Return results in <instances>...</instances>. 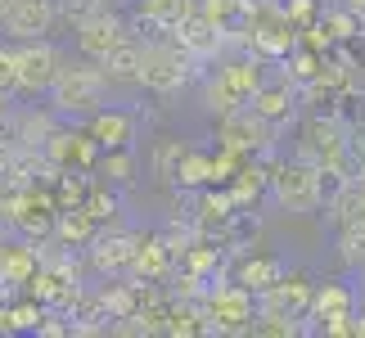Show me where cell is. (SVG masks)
I'll list each match as a JSON object with an SVG mask.
<instances>
[{
	"instance_id": "obj_31",
	"label": "cell",
	"mask_w": 365,
	"mask_h": 338,
	"mask_svg": "<svg viewBox=\"0 0 365 338\" xmlns=\"http://www.w3.org/2000/svg\"><path fill=\"white\" fill-rule=\"evenodd\" d=\"M347 9H356L361 19H365V0H347Z\"/></svg>"
},
{
	"instance_id": "obj_15",
	"label": "cell",
	"mask_w": 365,
	"mask_h": 338,
	"mask_svg": "<svg viewBox=\"0 0 365 338\" xmlns=\"http://www.w3.org/2000/svg\"><path fill=\"white\" fill-rule=\"evenodd\" d=\"M86 131L95 135V145L100 149H131L135 145V131H140V118L126 108H95L86 118Z\"/></svg>"
},
{
	"instance_id": "obj_24",
	"label": "cell",
	"mask_w": 365,
	"mask_h": 338,
	"mask_svg": "<svg viewBox=\"0 0 365 338\" xmlns=\"http://www.w3.org/2000/svg\"><path fill=\"white\" fill-rule=\"evenodd\" d=\"M176 185H180V190H203V185H212V153H199V149H185V153H180Z\"/></svg>"
},
{
	"instance_id": "obj_3",
	"label": "cell",
	"mask_w": 365,
	"mask_h": 338,
	"mask_svg": "<svg viewBox=\"0 0 365 338\" xmlns=\"http://www.w3.org/2000/svg\"><path fill=\"white\" fill-rule=\"evenodd\" d=\"M271 199L275 208H284L289 217H312L325 208V190H320V167L307 163V158H284L275 163L271 172Z\"/></svg>"
},
{
	"instance_id": "obj_28",
	"label": "cell",
	"mask_w": 365,
	"mask_h": 338,
	"mask_svg": "<svg viewBox=\"0 0 365 338\" xmlns=\"http://www.w3.org/2000/svg\"><path fill=\"white\" fill-rule=\"evenodd\" d=\"M0 95H19V68H14V46H0Z\"/></svg>"
},
{
	"instance_id": "obj_9",
	"label": "cell",
	"mask_w": 365,
	"mask_h": 338,
	"mask_svg": "<svg viewBox=\"0 0 365 338\" xmlns=\"http://www.w3.org/2000/svg\"><path fill=\"white\" fill-rule=\"evenodd\" d=\"M135 248H140V235L113 230V225H100V230H95V239L86 244L91 266H95L104 280H126V275H131V271H135Z\"/></svg>"
},
{
	"instance_id": "obj_32",
	"label": "cell",
	"mask_w": 365,
	"mask_h": 338,
	"mask_svg": "<svg viewBox=\"0 0 365 338\" xmlns=\"http://www.w3.org/2000/svg\"><path fill=\"white\" fill-rule=\"evenodd\" d=\"M5 9H9V0H0V23H5Z\"/></svg>"
},
{
	"instance_id": "obj_29",
	"label": "cell",
	"mask_w": 365,
	"mask_h": 338,
	"mask_svg": "<svg viewBox=\"0 0 365 338\" xmlns=\"http://www.w3.org/2000/svg\"><path fill=\"white\" fill-rule=\"evenodd\" d=\"M14 122H19V104H14V95H0V140L14 145Z\"/></svg>"
},
{
	"instance_id": "obj_5",
	"label": "cell",
	"mask_w": 365,
	"mask_h": 338,
	"mask_svg": "<svg viewBox=\"0 0 365 338\" xmlns=\"http://www.w3.org/2000/svg\"><path fill=\"white\" fill-rule=\"evenodd\" d=\"M275 135H279V126L266 122L262 113H252L248 104H240L235 113H226V118H217L221 149L240 153V158H266V153L275 149Z\"/></svg>"
},
{
	"instance_id": "obj_19",
	"label": "cell",
	"mask_w": 365,
	"mask_h": 338,
	"mask_svg": "<svg viewBox=\"0 0 365 338\" xmlns=\"http://www.w3.org/2000/svg\"><path fill=\"white\" fill-rule=\"evenodd\" d=\"M100 68H104L108 86H135V73H140V36L131 32L122 46H113L100 59Z\"/></svg>"
},
{
	"instance_id": "obj_16",
	"label": "cell",
	"mask_w": 365,
	"mask_h": 338,
	"mask_svg": "<svg viewBox=\"0 0 365 338\" xmlns=\"http://www.w3.org/2000/svg\"><path fill=\"white\" fill-rule=\"evenodd\" d=\"M59 122H63V118H59L54 108H50V113H46V108H19V122H14V149L41 153Z\"/></svg>"
},
{
	"instance_id": "obj_23",
	"label": "cell",
	"mask_w": 365,
	"mask_h": 338,
	"mask_svg": "<svg viewBox=\"0 0 365 338\" xmlns=\"http://www.w3.org/2000/svg\"><path fill=\"white\" fill-rule=\"evenodd\" d=\"M284 275V262L279 257H262V252H252V257H244L240 262V285L244 289H266V285H275V280Z\"/></svg>"
},
{
	"instance_id": "obj_8",
	"label": "cell",
	"mask_w": 365,
	"mask_h": 338,
	"mask_svg": "<svg viewBox=\"0 0 365 338\" xmlns=\"http://www.w3.org/2000/svg\"><path fill=\"white\" fill-rule=\"evenodd\" d=\"M46 163L59 167V172H95V163H100V145H95V135L86 126H54V135L46 140Z\"/></svg>"
},
{
	"instance_id": "obj_33",
	"label": "cell",
	"mask_w": 365,
	"mask_h": 338,
	"mask_svg": "<svg viewBox=\"0 0 365 338\" xmlns=\"http://www.w3.org/2000/svg\"><path fill=\"white\" fill-rule=\"evenodd\" d=\"M361 275H365V266H361ZM361 293H365V289H361Z\"/></svg>"
},
{
	"instance_id": "obj_12",
	"label": "cell",
	"mask_w": 365,
	"mask_h": 338,
	"mask_svg": "<svg viewBox=\"0 0 365 338\" xmlns=\"http://www.w3.org/2000/svg\"><path fill=\"white\" fill-rule=\"evenodd\" d=\"M257 298V316H307V307H312V285H307L302 275H279L275 285H266L252 293Z\"/></svg>"
},
{
	"instance_id": "obj_7",
	"label": "cell",
	"mask_w": 365,
	"mask_h": 338,
	"mask_svg": "<svg viewBox=\"0 0 365 338\" xmlns=\"http://www.w3.org/2000/svg\"><path fill=\"white\" fill-rule=\"evenodd\" d=\"M73 32H77V54H86V59L100 63L108 50L131 36V19H122V14L108 9V5H95L86 19L73 23Z\"/></svg>"
},
{
	"instance_id": "obj_30",
	"label": "cell",
	"mask_w": 365,
	"mask_h": 338,
	"mask_svg": "<svg viewBox=\"0 0 365 338\" xmlns=\"http://www.w3.org/2000/svg\"><path fill=\"white\" fill-rule=\"evenodd\" d=\"M9 158H14V145H5V140H0V176L9 172Z\"/></svg>"
},
{
	"instance_id": "obj_18",
	"label": "cell",
	"mask_w": 365,
	"mask_h": 338,
	"mask_svg": "<svg viewBox=\"0 0 365 338\" xmlns=\"http://www.w3.org/2000/svg\"><path fill=\"white\" fill-rule=\"evenodd\" d=\"M325 212H329V225H334V230H347V225L365 221V185H361L356 176L343 180V185L325 199Z\"/></svg>"
},
{
	"instance_id": "obj_17",
	"label": "cell",
	"mask_w": 365,
	"mask_h": 338,
	"mask_svg": "<svg viewBox=\"0 0 365 338\" xmlns=\"http://www.w3.org/2000/svg\"><path fill=\"white\" fill-rule=\"evenodd\" d=\"M217 77L248 104V95L257 91L262 77H266V59H262V54H252V50H248V54H235V59H226V63L217 68Z\"/></svg>"
},
{
	"instance_id": "obj_22",
	"label": "cell",
	"mask_w": 365,
	"mask_h": 338,
	"mask_svg": "<svg viewBox=\"0 0 365 338\" xmlns=\"http://www.w3.org/2000/svg\"><path fill=\"white\" fill-rule=\"evenodd\" d=\"M95 172H100L104 185H131L135 180V145L131 149H104Z\"/></svg>"
},
{
	"instance_id": "obj_4",
	"label": "cell",
	"mask_w": 365,
	"mask_h": 338,
	"mask_svg": "<svg viewBox=\"0 0 365 338\" xmlns=\"http://www.w3.org/2000/svg\"><path fill=\"white\" fill-rule=\"evenodd\" d=\"M199 307L207 316V334H252V320H257V298L240 280L235 285H207Z\"/></svg>"
},
{
	"instance_id": "obj_27",
	"label": "cell",
	"mask_w": 365,
	"mask_h": 338,
	"mask_svg": "<svg viewBox=\"0 0 365 338\" xmlns=\"http://www.w3.org/2000/svg\"><path fill=\"white\" fill-rule=\"evenodd\" d=\"M180 153H185V145H180V140H172V135L158 140V149H153V172H158V180H176Z\"/></svg>"
},
{
	"instance_id": "obj_1",
	"label": "cell",
	"mask_w": 365,
	"mask_h": 338,
	"mask_svg": "<svg viewBox=\"0 0 365 338\" xmlns=\"http://www.w3.org/2000/svg\"><path fill=\"white\" fill-rule=\"evenodd\" d=\"M46 100H50V108L59 113L63 122H86L95 108L108 104V77H104V68L95 59H86V54H77V59L63 54V63H59V73H54V81H50Z\"/></svg>"
},
{
	"instance_id": "obj_14",
	"label": "cell",
	"mask_w": 365,
	"mask_h": 338,
	"mask_svg": "<svg viewBox=\"0 0 365 338\" xmlns=\"http://www.w3.org/2000/svg\"><path fill=\"white\" fill-rule=\"evenodd\" d=\"M248 108L262 113L266 122L284 126L293 113H298V86H293L289 77H262V86L248 95Z\"/></svg>"
},
{
	"instance_id": "obj_2",
	"label": "cell",
	"mask_w": 365,
	"mask_h": 338,
	"mask_svg": "<svg viewBox=\"0 0 365 338\" xmlns=\"http://www.w3.org/2000/svg\"><path fill=\"white\" fill-rule=\"evenodd\" d=\"M199 73H203V63L190 59L172 36H140V73H135L140 91L167 100V95H180Z\"/></svg>"
},
{
	"instance_id": "obj_13",
	"label": "cell",
	"mask_w": 365,
	"mask_h": 338,
	"mask_svg": "<svg viewBox=\"0 0 365 338\" xmlns=\"http://www.w3.org/2000/svg\"><path fill=\"white\" fill-rule=\"evenodd\" d=\"M194 9H199V0H135L131 32L135 36H167Z\"/></svg>"
},
{
	"instance_id": "obj_10",
	"label": "cell",
	"mask_w": 365,
	"mask_h": 338,
	"mask_svg": "<svg viewBox=\"0 0 365 338\" xmlns=\"http://www.w3.org/2000/svg\"><path fill=\"white\" fill-rule=\"evenodd\" d=\"M167 36H172L176 46L190 54V59H199V63H217L221 54H226V32H221L207 14H199V9L185 14V19H180Z\"/></svg>"
},
{
	"instance_id": "obj_20",
	"label": "cell",
	"mask_w": 365,
	"mask_h": 338,
	"mask_svg": "<svg viewBox=\"0 0 365 338\" xmlns=\"http://www.w3.org/2000/svg\"><path fill=\"white\" fill-rule=\"evenodd\" d=\"M343 312H356V289H352V285L329 280V285L312 289V307H307V316L329 320V316H343Z\"/></svg>"
},
{
	"instance_id": "obj_11",
	"label": "cell",
	"mask_w": 365,
	"mask_h": 338,
	"mask_svg": "<svg viewBox=\"0 0 365 338\" xmlns=\"http://www.w3.org/2000/svg\"><path fill=\"white\" fill-rule=\"evenodd\" d=\"M54 23H59V0H9L0 32L9 41H36V36H50Z\"/></svg>"
},
{
	"instance_id": "obj_21",
	"label": "cell",
	"mask_w": 365,
	"mask_h": 338,
	"mask_svg": "<svg viewBox=\"0 0 365 338\" xmlns=\"http://www.w3.org/2000/svg\"><path fill=\"white\" fill-rule=\"evenodd\" d=\"M176 266V248L167 244V239H140V248H135V271L131 275H145V280H158V275H167Z\"/></svg>"
},
{
	"instance_id": "obj_25",
	"label": "cell",
	"mask_w": 365,
	"mask_h": 338,
	"mask_svg": "<svg viewBox=\"0 0 365 338\" xmlns=\"http://www.w3.org/2000/svg\"><path fill=\"white\" fill-rule=\"evenodd\" d=\"M240 104H244V100H240V95H235L217 73H207V77H203V108L212 113V118H226V113H235Z\"/></svg>"
},
{
	"instance_id": "obj_26",
	"label": "cell",
	"mask_w": 365,
	"mask_h": 338,
	"mask_svg": "<svg viewBox=\"0 0 365 338\" xmlns=\"http://www.w3.org/2000/svg\"><path fill=\"white\" fill-rule=\"evenodd\" d=\"M339 257H343V266H352V271L365 266V221L339 230Z\"/></svg>"
},
{
	"instance_id": "obj_6",
	"label": "cell",
	"mask_w": 365,
	"mask_h": 338,
	"mask_svg": "<svg viewBox=\"0 0 365 338\" xmlns=\"http://www.w3.org/2000/svg\"><path fill=\"white\" fill-rule=\"evenodd\" d=\"M63 63V50L54 46L50 36H36V41H14V68H19V95H46L54 73Z\"/></svg>"
}]
</instances>
